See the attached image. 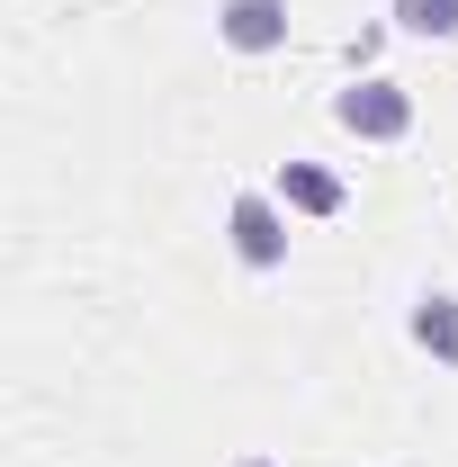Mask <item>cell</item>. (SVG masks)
Segmentation results:
<instances>
[{
	"mask_svg": "<svg viewBox=\"0 0 458 467\" xmlns=\"http://www.w3.org/2000/svg\"><path fill=\"white\" fill-rule=\"evenodd\" d=\"M387 27H404V36H458V0H387Z\"/></svg>",
	"mask_w": 458,
	"mask_h": 467,
	"instance_id": "cell-6",
	"label": "cell"
},
{
	"mask_svg": "<svg viewBox=\"0 0 458 467\" xmlns=\"http://www.w3.org/2000/svg\"><path fill=\"white\" fill-rule=\"evenodd\" d=\"M225 243H234V261L243 270H287V207H279V189H234L225 198Z\"/></svg>",
	"mask_w": 458,
	"mask_h": 467,
	"instance_id": "cell-2",
	"label": "cell"
},
{
	"mask_svg": "<svg viewBox=\"0 0 458 467\" xmlns=\"http://www.w3.org/2000/svg\"><path fill=\"white\" fill-rule=\"evenodd\" d=\"M270 189H279L287 216H342V207H350V180L333 171V162H306V153H297V162H279V171H270Z\"/></svg>",
	"mask_w": 458,
	"mask_h": 467,
	"instance_id": "cell-4",
	"label": "cell"
},
{
	"mask_svg": "<svg viewBox=\"0 0 458 467\" xmlns=\"http://www.w3.org/2000/svg\"><path fill=\"white\" fill-rule=\"evenodd\" d=\"M333 126L359 135V144H404L413 135V90L387 81V72H350L342 90H333Z\"/></svg>",
	"mask_w": 458,
	"mask_h": 467,
	"instance_id": "cell-1",
	"label": "cell"
},
{
	"mask_svg": "<svg viewBox=\"0 0 458 467\" xmlns=\"http://www.w3.org/2000/svg\"><path fill=\"white\" fill-rule=\"evenodd\" d=\"M404 333H413V350H422L432 368H458V296L450 288H422L413 315H404Z\"/></svg>",
	"mask_w": 458,
	"mask_h": 467,
	"instance_id": "cell-5",
	"label": "cell"
},
{
	"mask_svg": "<svg viewBox=\"0 0 458 467\" xmlns=\"http://www.w3.org/2000/svg\"><path fill=\"white\" fill-rule=\"evenodd\" d=\"M287 0H216V46L225 55H243V63H261V55H279L287 46Z\"/></svg>",
	"mask_w": 458,
	"mask_h": 467,
	"instance_id": "cell-3",
	"label": "cell"
},
{
	"mask_svg": "<svg viewBox=\"0 0 458 467\" xmlns=\"http://www.w3.org/2000/svg\"><path fill=\"white\" fill-rule=\"evenodd\" d=\"M225 467H279V459H261V450H243V459H225Z\"/></svg>",
	"mask_w": 458,
	"mask_h": 467,
	"instance_id": "cell-7",
	"label": "cell"
}]
</instances>
